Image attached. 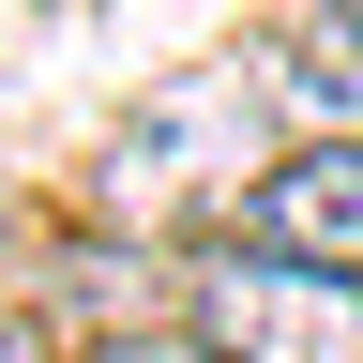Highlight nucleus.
Instances as JSON below:
<instances>
[{
	"label": "nucleus",
	"instance_id": "nucleus-5",
	"mask_svg": "<svg viewBox=\"0 0 363 363\" xmlns=\"http://www.w3.org/2000/svg\"><path fill=\"white\" fill-rule=\"evenodd\" d=\"M16 257H30V212H16V197H0V272H16Z\"/></svg>",
	"mask_w": 363,
	"mask_h": 363
},
{
	"label": "nucleus",
	"instance_id": "nucleus-7",
	"mask_svg": "<svg viewBox=\"0 0 363 363\" xmlns=\"http://www.w3.org/2000/svg\"><path fill=\"white\" fill-rule=\"evenodd\" d=\"M333 45H348V61H363V0H333Z\"/></svg>",
	"mask_w": 363,
	"mask_h": 363
},
{
	"label": "nucleus",
	"instance_id": "nucleus-4",
	"mask_svg": "<svg viewBox=\"0 0 363 363\" xmlns=\"http://www.w3.org/2000/svg\"><path fill=\"white\" fill-rule=\"evenodd\" d=\"M61 363H227V348H212V333H197V348H182V333H106V348H61Z\"/></svg>",
	"mask_w": 363,
	"mask_h": 363
},
{
	"label": "nucleus",
	"instance_id": "nucleus-2",
	"mask_svg": "<svg viewBox=\"0 0 363 363\" xmlns=\"http://www.w3.org/2000/svg\"><path fill=\"white\" fill-rule=\"evenodd\" d=\"M197 333H212L227 363H363V272L227 242V257L197 272Z\"/></svg>",
	"mask_w": 363,
	"mask_h": 363
},
{
	"label": "nucleus",
	"instance_id": "nucleus-6",
	"mask_svg": "<svg viewBox=\"0 0 363 363\" xmlns=\"http://www.w3.org/2000/svg\"><path fill=\"white\" fill-rule=\"evenodd\" d=\"M0 363H45V348H30V318H16V303H0Z\"/></svg>",
	"mask_w": 363,
	"mask_h": 363
},
{
	"label": "nucleus",
	"instance_id": "nucleus-1",
	"mask_svg": "<svg viewBox=\"0 0 363 363\" xmlns=\"http://www.w3.org/2000/svg\"><path fill=\"white\" fill-rule=\"evenodd\" d=\"M257 121H272V91H257L242 61H212V76L152 91V106L106 136V212H136V227H182L197 197H242V182L272 167V152H257Z\"/></svg>",
	"mask_w": 363,
	"mask_h": 363
},
{
	"label": "nucleus",
	"instance_id": "nucleus-3",
	"mask_svg": "<svg viewBox=\"0 0 363 363\" xmlns=\"http://www.w3.org/2000/svg\"><path fill=\"white\" fill-rule=\"evenodd\" d=\"M242 242L257 257H318V272H363V136H303L242 182Z\"/></svg>",
	"mask_w": 363,
	"mask_h": 363
}]
</instances>
